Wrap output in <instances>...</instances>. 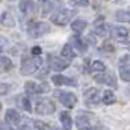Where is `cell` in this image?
<instances>
[{
	"mask_svg": "<svg viewBox=\"0 0 130 130\" xmlns=\"http://www.w3.org/2000/svg\"><path fill=\"white\" fill-rule=\"evenodd\" d=\"M40 65H42V59H39L38 56H34V57L24 56L22 62H21V74L22 75L34 74Z\"/></svg>",
	"mask_w": 130,
	"mask_h": 130,
	"instance_id": "6da1fadb",
	"label": "cell"
},
{
	"mask_svg": "<svg viewBox=\"0 0 130 130\" xmlns=\"http://www.w3.org/2000/svg\"><path fill=\"white\" fill-rule=\"evenodd\" d=\"M50 31L51 26L47 22H43V21H34V22H30L27 25V34L34 39L48 34Z\"/></svg>",
	"mask_w": 130,
	"mask_h": 130,
	"instance_id": "7a4b0ae2",
	"label": "cell"
},
{
	"mask_svg": "<svg viewBox=\"0 0 130 130\" xmlns=\"http://www.w3.org/2000/svg\"><path fill=\"white\" fill-rule=\"evenodd\" d=\"M75 14H77V10L74 9H61L51 16V22L57 26H65L70 22Z\"/></svg>",
	"mask_w": 130,
	"mask_h": 130,
	"instance_id": "3957f363",
	"label": "cell"
},
{
	"mask_svg": "<svg viewBox=\"0 0 130 130\" xmlns=\"http://www.w3.org/2000/svg\"><path fill=\"white\" fill-rule=\"evenodd\" d=\"M55 96L60 100V103L67 107V108H73L77 104V96L73 92H68V91H55Z\"/></svg>",
	"mask_w": 130,
	"mask_h": 130,
	"instance_id": "277c9868",
	"label": "cell"
},
{
	"mask_svg": "<svg viewBox=\"0 0 130 130\" xmlns=\"http://www.w3.org/2000/svg\"><path fill=\"white\" fill-rule=\"evenodd\" d=\"M35 111H37L38 115H42V116L52 115L53 112H55V105H53V103L50 99L43 98V99L38 100L37 107H35Z\"/></svg>",
	"mask_w": 130,
	"mask_h": 130,
	"instance_id": "5b68a950",
	"label": "cell"
},
{
	"mask_svg": "<svg viewBox=\"0 0 130 130\" xmlns=\"http://www.w3.org/2000/svg\"><path fill=\"white\" fill-rule=\"evenodd\" d=\"M118 72L120 78L125 82H130V57L127 55L122 56L118 61Z\"/></svg>",
	"mask_w": 130,
	"mask_h": 130,
	"instance_id": "8992f818",
	"label": "cell"
},
{
	"mask_svg": "<svg viewBox=\"0 0 130 130\" xmlns=\"http://www.w3.org/2000/svg\"><path fill=\"white\" fill-rule=\"evenodd\" d=\"M94 79L98 83H103L107 86H111V87H117V82H116V75L113 72H103L102 74H95Z\"/></svg>",
	"mask_w": 130,
	"mask_h": 130,
	"instance_id": "52a82bcc",
	"label": "cell"
},
{
	"mask_svg": "<svg viewBox=\"0 0 130 130\" xmlns=\"http://www.w3.org/2000/svg\"><path fill=\"white\" fill-rule=\"evenodd\" d=\"M112 34L116 38V40L121 44H129L130 43V30L124 26H115Z\"/></svg>",
	"mask_w": 130,
	"mask_h": 130,
	"instance_id": "ba28073f",
	"label": "cell"
},
{
	"mask_svg": "<svg viewBox=\"0 0 130 130\" xmlns=\"http://www.w3.org/2000/svg\"><path fill=\"white\" fill-rule=\"evenodd\" d=\"M83 96H85L86 104H87L89 107H95V105L99 104V102H100V92H99V90L95 89V87H91L89 90H86Z\"/></svg>",
	"mask_w": 130,
	"mask_h": 130,
	"instance_id": "9c48e42d",
	"label": "cell"
},
{
	"mask_svg": "<svg viewBox=\"0 0 130 130\" xmlns=\"http://www.w3.org/2000/svg\"><path fill=\"white\" fill-rule=\"evenodd\" d=\"M48 62H50V68L55 72H62L70 65V60H64V59L56 57V56H53V57L50 56Z\"/></svg>",
	"mask_w": 130,
	"mask_h": 130,
	"instance_id": "30bf717a",
	"label": "cell"
},
{
	"mask_svg": "<svg viewBox=\"0 0 130 130\" xmlns=\"http://www.w3.org/2000/svg\"><path fill=\"white\" fill-rule=\"evenodd\" d=\"M25 91L29 95H34V94H42L48 91V86L47 85H38L35 82H26L25 83Z\"/></svg>",
	"mask_w": 130,
	"mask_h": 130,
	"instance_id": "8fae6325",
	"label": "cell"
},
{
	"mask_svg": "<svg viewBox=\"0 0 130 130\" xmlns=\"http://www.w3.org/2000/svg\"><path fill=\"white\" fill-rule=\"evenodd\" d=\"M90 118H91V115L90 113H86V112H82V113H78L77 117H75V124H77V127L79 130H86L91 127V122H90Z\"/></svg>",
	"mask_w": 130,
	"mask_h": 130,
	"instance_id": "7c38bea8",
	"label": "cell"
},
{
	"mask_svg": "<svg viewBox=\"0 0 130 130\" xmlns=\"http://www.w3.org/2000/svg\"><path fill=\"white\" fill-rule=\"evenodd\" d=\"M52 82L55 83L56 86H73V87H75L77 86V82H75V79L73 78H69L67 77V75H62V74H55L52 75Z\"/></svg>",
	"mask_w": 130,
	"mask_h": 130,
	"instance_id": "4fadbf2b",
	"label": "cell"
},
{
	"mask_svg": "<svg viewBox=\"0 0 130 130\" xmlns=\"http://www.w3.org/2000/svg\"><path fill=\"white\" fill-rule=\"evenodd\" d=\"M18 8H20V12L24 16H30L35 12V4L32 0H21Z\"/></svg>",
	"mask_w": 130,
	"mask_h": 130,
	"instance_id": "5bb4252c",
	"label": "cell"
},
{
	"mask_svg": "<svg viewBox=\"0 0 130 130\" xmlns=\"http://www.w3.org/2000/svg\"><path fill=\"white\" fill-rule=\"evenodd\" d=\"M59 118H60V122H61V126H62L64 130H70V129H72V126H73V120H72L69 112L62 111V112L60 113Z\"/></svg>",
	"mask_w": 130,
	"mask_h": 130,
	"instance_id": "9a60e30c",
	"label": "cell"
},
{
	"mask_svg": "<svg viewBox=\"0 0 130 130\" xmlns=\"http://www.w3.org/2000/svg\"><path fill=\"white\" fill-rule=\"evenodd\" d=\"M72 46L74 48H77L79 52H86V50H87V42L82 38H79L78 35H74L72 38Z\"/></svg>",
	"mask_w": 130,
	"mask_h": 130,
	"instance_id": "2e32d148",
	"label": "cell"
},
{
	"mask_svg": "<svg viewBox=\"0 0 130 130\" xmlns=\"http://www.w3.org/2000/svg\"><path fill=\"white\" fill-rule=\"evenodd\" d=\"M86 27H87V21H86V20H74L72 22V30L77 35L82 34Z\"/></svg>",
	"mask_w": 130,
	"mask_h": 130,
	"instance_id": "e0dca14e",
	"label": "cell"
},
{
	"mask_svg": "<svg viewBox=\"0 0 130 130\" xmlns=\"http://www.w3.org/2000/svg\"><path fill=\"white\" fill-rule=\"evenodd\" d=\"M5 121L9 124H20L21 121V115L16 111V109H8L5 113Z\"/></svg>",
	"mask_w": 130,
	"mask_h": 130,
	"instance_id": "ac0fdd59",
	"label": "cell"
},
{
	"mask_svg": "<svg viewBox=\"0 0 130 130\" xmlns=\"http://www.w3.org/2000/svg\"><path fill=\"white\" fill-rule=\"evenodd\" d=\"M61 56H62L64 59H67V60H72V59H74L75 56H77V53L74 52V47L70 44V43H67V44L62 47V50H61Z\"/></svg>",
	"mask_w": 130,
	"mask_h": 130,
	"instance_id": "d6986e66",
	"label": "cell"
},
{
	"mask_svg": "<svg viewBox=\"0 0 130 130\" xmlns=\"http://www.w3.org/2000/svg\"><path fill=\"white\" fill-rule=\"evenodd\" d=\"M115 17H116L117 21H120V22H127V24H130V8L117 10Z\"/></svg>",
	"mask_w": 130,
	"mask_h": 130,
	"instance_id": "ffe728a7",
	"label": "cell"
},
{
	"mask_svg": "<svg viewBox=\"0 0 130 130\" xmlns=\"http://www.w3.org/2000/svg\"><path fill=\"white\" fill-rule=\"evenodd\" d=\"M0 68H2V70L4 73L5 72H10L13 69L12 60H10L9 57H7V56H2V59H0Z\"/></svg>",
	"mask_w": 130,
	"mask_h": 130,
	"instance_id": "44dd1931",
	"label": "cell"
},
{
	"mask_svg": "<svg viewBox=\"0 0 130 130\" xmlns=\"http://www.w3.org/2000/svg\"><path fill=\"white\" fill-rule=\"evenodd\" d=\"M94 32H95L96 35H99V37H107L108 29H107V26L103 24V20H100L99 22H96L95 29H94Z\"/></svg>",
	"mask_w": 130,
	"mask_h": 130,
	"instance_id": "7402d4cb",
	"label": "cell"
},
{
	"mask_svg": "<svg viewBox=\"0 0 130 130\" xmlns=\"http://www.w3.org/2000/svg\"><path fill=\"white\" fill-rule=\"evenodd\" d=\"M115 102H116V96H115L113 91L105 90V91L103 92V103L107 104V105H111V104H113Z\"/></svg>",
	"mask_w": 130,
	"mask_h": 130,
	"instance_id": "603a6c76",
	"label": "cell"
},
{
	"mask_svg": "<svg viewBox=\"0 0 130 130\" xmlns=\"http://www.w3.org/2000/svg\"><path fill=\"white\" fill-rule=\"evenodd\" d=\"M90 69H91L92 72H98V73H103V72H105V70H107L104 62H103V61H99V60L92 61V62H91V65H90Z\"/></svg>",
	"mask_w": 130,
	"mask_h": 130,
	"instance_id": "cb8c5ba5",
	"label": "cell"
},
{
	"mask_svg": "<svg viewBox=\"0 0 130 130\" xmlns=\"http://www.w3.org/2000/svg\"><path fill=\"white\" fill-rule=\"evenodd\" d=\"M2 25L7 26V27H13L14 26V20L12 18V16H10L9 13L4 12L2 14Z\"/></svg>",
	"mask_w": 130,
	"mask_h": 130,
	"instance_id": "d4e9b609",
	"label": "cell"
},
{
	"mask_svg": "<svg viewBox=\"0 0 130 130\" xmlns=\"http://www.w3.org/2000/svg\"><path fill=\"white\" fill-rule=\"evenodd\" d=\"M20 104L26 112H29V113L31 112V104H30V99L27 96H21L20 98Z\"/></svg>",
	"mask_w": 130,
	"mask_h": 130,
	"instance_id": "484cf974",
	"label": "cell"
},
{
	"mask_svg": "<svg viewBox=\"0 0 130 130\" xmlns=\"http://www.w3.org/2000/svg\"><path fill=\"white\" fill-rule=\"evenodd\" d=\"M69 4L72 7H89L90 2L89 0H70Z\"/></svg>",
	"mask_w": 130,
	"mask_h": 130,
	"instance_id": "4316f807",
	"label": "cell"
},
{
	"mask_svg": "<svg viewBox=\"0 0 130 130\" xmlns=\"http://www.w3.org/2000/svg\"><path fill=\"white\" fill-rule=\"evenodd\" d=\"M102 50L103 51H107V52H115V46L112 44L109 40H105L103 43V46H102Z\"/></svg>",
	"mask_w": 130,
	"mask_h": 130,
	"instance_id": "83f0119b",
	"label": "cell"
},
{
	"mask_svg": "<svg viewBox=\"0 0 130 130\" xmlns=\"http://www.w3.org/2000/svg\"><path fill=\"white\" fill-rule=\"evenodd\" d=\"M34 126H35L37 130H48V125L43 121H39V120L34 121Z\"/></svg>",
	"mask_w": 130,
	"mask_h": 130,
	"instance_id": "f1b7e54d",
	"label": "cell"
},
{
	"mask_svg": "<svg viewBox=\"0 0 130 130\" xmlns=\"http://www.w3.org/2000/svg\"><path fill=\"white\" fill-rule=\"evenodd\" d=\"M30 53H31L32 56H40V55H42V48H40L39 46H34V47L31 48Z\"/></svg>",
	"mask_w": 130,
	"mask_h": 130,
	"instance_id": "f546056e",
	"label": "cell"
},
{
	"mask_svg": "<svg viewBox=\"0 0 130 130\" xmlns=\"http://www.w3.org/2000/svg\"><path fill=\"white\" fill-rule=\"evenodd\" d=\"M2 130H13V129L9 125V122H3L2 124Z\"/></svg>",
	"mask_w": 130,
	"mask_h": 130,
	"instance_id": "4dcf8cb0",
	"label": "cell"
},
{
	"mask_svg": "<svg viewBox=\"0 0 130 130\" xmlns=\"http://www.w3.org/2000/svg\"><path fill=\"white\" fill-rule=\"evenodd\" d=\"M7 89H9V86L5 85V83H2V95H5L7 94Z\"/></svg>",
	"mask_w": 130,
	"mask_h": 130,
	"instance_id": "1f68e13d",
	"label": "cell"
},
{
	"mask_svg": "<svg viewBox=\"0 0 130 130\" xmlns=\"http://www.w3.org/2000/svg\"><path fill=\"white\" fill-rule=\"evenodd\" d=\"M91 37H92V32H91V34H90L87 38H89V39H91ZM92 39H94V37H92ZM91 43H92V44L95 46V44H96V40H91Z\"/></svg>",
	"mask_w": 130,
	"mask_h": 130,
	"instance_id": "d6a6232c",
	"label": "cell"
},
{
	"mask_svg": "<svg viewBox=\"0 0 130 130\" xmlns=\"http://www.w3.org/2000/svg\"><path fill=\"white\" fill-rule=\"evenodd\" d=\"M86 130H95V129H94V127L91 126V127H89V129H86Z\"/></svg>",
	"mask_w": 130,
	"mask_h": 130,
	"instance_id": "836d02e7",
	"label": "cell"
},
{
	"mask_svg": "<svg viewBox=\"0 0 130 130\" xmlns=\"http://www.w3.org/2000/svg\"><path fill=\"white\" fill-rule=\"evenodd\" d=\"M40 2H46V0H40Z\"/></svg>",
	"mask_w": 130,
	"mask_h": 130,
	"instance_id": "e575fe53",
	"label": "cell"
},
{
	"mask_svg": "<svg viewBox=\"0 0 130 130\" xmlns=\"http://www.w3.org/2000/svg\"><path fill=\"white\" fill-rule=\"evenodd\" d=\"M9 2H13V0H9Z\"/></svg>",
	"mask_w": 130,
	"mask_h": 130,
	"instance_id": "d590c367",
	"label": "cell"
}]
</instances>
